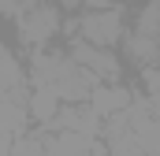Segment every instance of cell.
Wrapping results in <instances>:
<instances>
[{
    "label": "cell",
    "mask_w": 160,
    "mask_h": 156,
    "mask_svg": "<svg viewBox=\"0 0 160 156\" xmlns=\"http://www.w3.org/2000/svg\"><path fill=\"white\" fill-rule=\"evenodd\" d=\"M138 34H149V37L160 34V4L157 0L142 7V15H138Z\"/></svg>",
    "instance_id": "7c38bea8"
},
{
    "label": "cell",
    "mask_w": 160,
    "mask_h": 156,
    "mask_svg": "<svg viewBox=\"0 0 160 156\" xmlns=\"http://www.w3.org/2000/svg\"><path fill=\"white\" fill-rule=\"evenodd\" d=\"M71 60H75L78 67H86L97 82L119 75V60H116L112 52H104L101 45H89V41H75V45H71Z\"/></svg>",
    "instance_id": "7a4b0ae2"
},
{
    "label": "cell",
    "mask_w": 160,
    "mask_h": 156,
    "mask_svg": "<svg viewBox=\"0 0 160 156\" xmlns=\"http://www.w3.org/2000/svg\"><path fill=\"white\" fill-rule=\"evenodd\" d=\"M142 82H145V89H149V97L157 100V97H160V71L153 67V63L145 67V75H142Z\"/></svg>",
    "instance_id": "9a60e30c"
},
{
    "label": "cell",
    "mask_w": 160,
    "mask_h": 156,
    "mask_svg": "<svg viewBox=\"0 0 160 156\" xmlns=\"http://www.w3.org/2000/svg\"><path fill=\"white\" fill-rule=\"evenodd\" d=\"M26 108H30V115H34V119L52 123V119H56V112H60V97H56L52 89H45V85H34V93H30Z\"/></svg>",
    "instance_id": "9c48e42d"
},
{
    "label": "cell",
    "mask_w": 160,
    "mask_h": 156,
    "mask_svg": "<svg viewBox=\"0 0 160 156\" xmlns=\"http://www.w3.org/2000/svg\"><path fill=\"white\" fill-rule=\"evenodd\" d=\"M157 45H160V34H157Z\"/></svg>",
    "instance_id": "ac0fdd59"
},
{
    "label": "cell",
    "mask_w": 160,
    "mask_h": 156,
    "mask_svg": "<svg viewBox=\"0 0 160 156\" xmlns=\"http://www.w3.org/2000/svg\"><path fill=\"white\" fill-rule=\"evenodd\" d=\"M30 78H34V85L52 89L60 100H71V104L89 100V89L97 85V78L86 67H78L71 56L67 60H60V56H38L34 67H30Z\"/></svg>",
    "instance_id": "6da1fadb"
},
{
    "label": "cell",
    "mask_w": 160,
    "mask_h": 156,
    "mask_svg": "<svg viewBox=\"0 0 160 156\" xmlns=\"http://www.w3.org/2000/svg\"><path fill=\"white\" fill-rule=\"evenodd\" d=\"M30 7H34V0H0V11H4V15H15V19L26 15Z\"/></svg>",
    "instance_id": "5bb4252c"
},
{
    "label": "cell",
    "mask_w": 160,
    "mask_h": 156,
    "mask_svg": "<svg viewBox=\"0 0 160 156\" xmlns=\"http://www.w3.org/2000/svg\"><path fill=\"white\" fill-rule=\"evenodd\" d=\"M22 123H26V108L19 100H11V97H0V130L4 134H19Z\"/></svg>",
    "instance_id": "8fae6325"
},
{
    "label": "cell",
    "mask_w": 160,
    "mask_h": 156,
    "mask_svg": "<svg viewBox=\"0 0 160 156\" xmlns=\"http://www.w3.org/2000/svg\"><path fill=\"white\" fill-rule=\"evenodd\" d=\"M127 56L130 60H138V63H153L160 56V45H157V37H149V34H130L127 37Z\"/></svg>",
    "instance_id": "30bf717a"
},
{
    "label": "cell",
    "mask_w": 160,
    "mask_h": 156,
    "mask_svg": "<svg viewBox=\"0 0 160 156\" xmlns=\"http://www.w3.org/2000/svg\"><path fill=\"white\" fill-rule=\"evenodd\" d=\"M41 156H93V138L75 134V130H60L56 138L45 141Z\"/></svg>",
    "instance_id": "8992f818"
},
{
    "label": "cell",
    "mask_w": 160,
    "mask_h": 156,
    "mask_svg": "<svg viewBox=\"0 0 160 156\" xmlns=\"http://www.w3.org/2000/svg\"><path fill=\"white\" fill-rule=\"evenodd\" d=\"M22 85H26V78H22V67L15 63V56L0 45V97H11V100H19L22 97Z\"/></svg>",
    "instance_id": "ba28073f"
},
{
    "label": "cell",
    "mask_w": 160,
    "mask_h": 156,
    "mask_svg": "<svg viewBox=\"0 0 160 156\" xmlns=\"http://www.w3.org/2000/svg\"><path fill=\"white\" fill-rule=\"evenodd\" d=\"M56 26H60V19L45 4L41 7H30L26 15H19V37L26 41V45H45V41L56 34Z\"/></svg>",
    "instance_id": "3957f363"
},
{
    "label": "cell",
    "mask_w": 160,
    "mask_h": 156,
    "mask_svg": "<svg viewBox=\"0 0 160 156\" xmlns=\"http://www.w3.org/2000/svg\"><path fill=\"white\" fill-rule=\"evenodd\" d=\"M52 123H56L60 130H75V134H86V138H93V134L101 130V115H97L89 104H86V108H82V104H75V108H60Z\"/></svg>",
    "instance_id": "5b68a950"
},
{
    "label": "cell",
    "mask_w": 160,
    "mask_h": 156,
    "mask_svg": "<svg viewBox=\"0 0 160 156\" xmlns=\"http://www.w3.org/2000/svg\"><path fill=\"white\" fill-rule=\"evenodd\" d=\"M0 156H11V134L0 130Z\"/></svg>",
    "instance_id": "2e32d148"
},
{
    "label": "cell",
    "mask_w": 160,
    "mask_h": 156,
    "mask_svg": "<svg viewBox=\"0 0 160 156\" xmlns=\"http://www.w3.org/2000/svg\"><path fill=\"white\" fill-rule=\"evenodd\" d=\"M41 153H45V141H38V138L11 141V156H41Z\"/></svg>",
    "instance_id": "4fadbf2b"
},
{
    "label": "cell",
    "mask_w": 160,
    "mask_h": 156,
    "mask_svg": "<svg viewBox=\"0 0 160 156\" xmlns=\"http://www.w3.org/2000/svg\"><path fill=\"white\" fill-rule=\"evenodd\" d=\"M63 4H67V7H75V4H78V0H63Z\"/></svg>",
    "instance_id": "e0dca14e"
},
{
    "label": "cell",
    "mask_w": 160,
    "mask_h": 156,
    "mask_svg": "<svg viewBox=\"0 0 160 156\" xmlns=\"http://www.w3.org/2000/svg\"><path fill=\"white\" fill-rule=\"evenodd\" d=\"M130 104V93L127 89H119V85H93L89 89V108L97 112L101 119H108V115H116V112H123Z\"/></svg>",
    "instance_id": "52a82bcc"
},
{
    "label": "cell",
    "mask_w": 160,
    "mask_h": 156,
    "mask_svg": "<svg viewBox=\"0 0 160 156\" xmlns=\"http://www.w3.org/2000/svg\"><path fill=\"white\" fill-rule=\"evenodd\" d=\"M119 15L116 11H89L86 19H82V34L89 37V45H101V48H108V45H116L119 41Z\"/></svg>",
    "instance_id": "277c9868"
}]
</instances>
